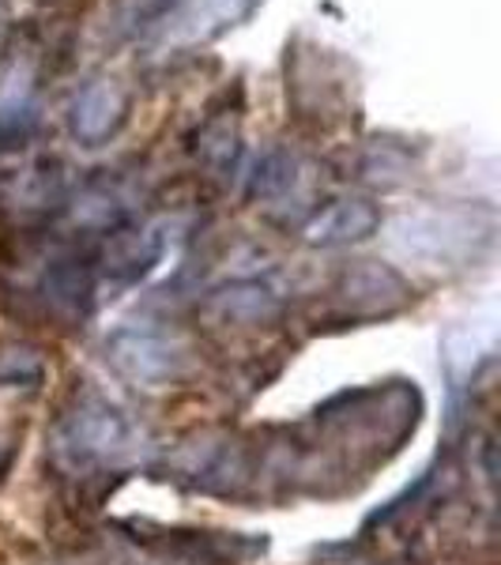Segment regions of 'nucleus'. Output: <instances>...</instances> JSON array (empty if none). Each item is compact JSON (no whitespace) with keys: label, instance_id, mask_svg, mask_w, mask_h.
<instances>
[{"label":"nucleus","instance_id":"f257e3e1","mask_svg":"<svg viewBox=\"0 0 501 565\" xmlns=\"http://www.w3.org/2000/svg\"><path fill=\"white\" fill-rule=\"evenodd\" d=\"M143 430L125 407L103 396H84L57 426L61 460L79 471L90 468H121L140 457Z\"/></svg>","mask_w":501,"mask_h":565},{"label":"nucleus","instance_id":"f03ea898","mask_svg":"<svg viewBox=\"0 0 501 565\" xmlns=\"http://www.w3.org/2000/svg\"><path fill=\"white\" fill-rule=\"evenodd\" d=\"M106 362L136 388H162L189 366V343L174 328L125 324L106 340Z\"/></svg>","mask_w":501,"mask_h":565},{"label":"nucleus","instance_id":"7ed1b4c3","mask_svg":"<svg viewBox=\"0 0 501 565\" xmlns=\"http://www.w3.org/2000/svg\"><path fill=\"white\" fill-rule=\"evenodd\" d=\"M487 242V231L463 212H415L404 215L393 226V245L407 260H423L426 268H445L476 257L479 245Z\"/></svg>","mask_w":501,"mask_h":565},{"label":"nucleus","instance_id":"20e7f679","mask_svg":"<svg viewBox=\"0 0 501 565\" xmlns=\"http://www.w3.org/2000/svg\"><path fill=\"white\" fill-rule=\"evenodd\" d=\"M162 257V238L151 226H121L106 234V245L98 249V257L90 260L95 268V282L103 279L109 287H132L140 282Z\"/></svg>","mask_w":501,"mask_h":565},{"label":"nucleus","instance_id":"39448f33","mask_svg":"<svg viewBox=\"0 0 501 565\" xmlns=\"http://www.w3.org/2000/svg\"><path fill=\"white\" fill-rule=\"evenodd\" d=\"M335 295H340L343 309L354 317H388L407 306L412 290H407L399 271L385 268V264H373V260H359L354 268H348L340 276Z\"/></svg>","mask_w":501,"mask_h":565},{"label":"nucleus","instance_id":"423d86ee","mask_svg":"<svg viewBox=\"0 0 501 565\" xmlns=\"http://www.w3.org/2000/svg\"><path fill=\"white\" fill-rule=\"evenodd\" d=\"M129 106H132V95L121 79H90V84L72 98V132L76 140L84 143H106L109 136L121 129L129 121Z\"/></svg>","mask_w":501,"mask_h":565},{"label":"nucleus","instance_id":"0eeeda50","mask_svg":"<svg viewBox=\"0 0 501 565\" xmlns=\"http://www.w3.org/2000/svg\"><path fill=\"white\" fill-rule=\"evenodd\" d=\"M207 313L231 328H260L284 313V295L268 279H234L207 295Z\"/></svg>","mask_w":501,"mask_h":565},{"label":"nucleus","instance_id":"6e6552de","mask_svg":"<svg viewBox=\"0 0 501 565\" xmlns=\"http://www.w3.org/2000/svg\"><path fill=\"white\" fill-rule=\"evenodd\" d=\"M381 226V212L370 204V200H335V204L321 207L306 218L302 238L309 245H321V249H335V245H351L370 238L373 231Z\"/></svg>","mask_w":501,"mask_h":565},{"label":"nucleus","instance_id":"1a4fd4ad","mask_svg":"<svg viewBox=\"0 0 501 565\" xmlns=\"http://www.w3.org/2000/svg\"><path fill=\"white\" fill-rule=\"evenodd\" d=\"M260 0H189L185 15H181V26H185L189 42H207L218 39L223 31L238 26L245 15H253Z\"/></svg>","mask_w":501,"mask_h":565},{"label":"nucleus","instance_id":"9d476101","mask_svg":"<svg viewBox=\"0 0 501 565\" xmlns=\"http://www.w3.org/2000/svg\"><path fill=\"white\" fill-rule=\"evenodd\" d=\"M295 178H298L295 154L268 151V154H260L257 167H253V174H249V196L276 200V196H284L290 185H295Z\"/></svg>","mask_w":501,"mask_h":565},{"label":"nucleus","instance_id":"9b49d317","mask_svg":"<svg viewBox=\"0 0 501 565\" xmlns=\"http://www.w3.org/2000/svg\"><path fill=\"white\" fill-rule=\"evenodd\" d=\"M185 0H117L114 4V31L132 39V34H143L148 26L162 23L170 12Z\"/></svg>","mask_w":501,"mask_h":565},{"label":"nucleus","instance_id":"f8f14e48","mask_svg":"<svg viewBox=\"0 0 501 565\" xmlns=\"http://www.w3.org/2000/svg\"><path fill=\"white\" fill-rule=\"evenodd\" d=\"M42 377V362H39V351L31 348H12L0 354V381H39Z\"/></svg>","mask_w":501,"mask_h":565},{"label":"nucleus","instance_id":"ddd939ff","mask_svg":"<svg viewBox=\"0 0 501 565\" xmlns=\"http://www.w3.org/2000/svg\"><path fill=\"white\" fill-rule=\"evenodd\" d=\"M151 565H196L193 558H170V562H151Z\"/></svg>","mask_w":501,"mask_h":565}]
</instances>
